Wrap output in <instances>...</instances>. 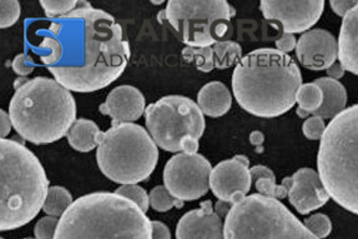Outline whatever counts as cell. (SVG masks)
I'll return each instance as SVG.
<instances>
[{
	"mask_svg": "<svg viewBox=\"0 0 358 239\" xmlns=\"http://www.w3.org/2000/svg\"><path fill=\"white\" fill-rule=\"evenodd\" d=\"M255 187L259 191V194H262L265 197L275 199H283L289 197V189L283 184L278 186L276 179L261 178V179L255 181Z\"/></svg>",
	"mask_w": 358,
	"mask_h": 239,
	"instance_id": "obj_30",
	"label": "cell"
},
{
	"mask_svg": "<svg viewBox=\"0 0 358 239\" xmlns=\"http://www.w3.org/2000/svg\"><path fill=\"white\" fill-rule=\"evenodd\" d=\"M329 6L338 17L345 18L358 6V0H332L329 1Z\"/></svg>",
	"mask_w": 358,
	"mask_h": 239,
	"instance_id": "obj_34",
	"label": "cell"
},
{
	"mask_svg": "<svg viewBox=\"0 0 358 239\" xmlns=\"http://www.w3.org/2000/svg\"><path fill=\"white\" fill-rule=\"evenodd\" d=\"M74 203L73 196L66 188L60 186H52L49 188L48 197L43 210L48 216L62 217Z\"/></svg>",
	"mask_w": 358,
	"mask_h": 239,
	"instance_id": "obj_24",
	"label": "cell"
},
{
	"mask_svg": "<svg viewBox=\"0 0 358 239\" xmlns=\"http://www.w3.org/2000/svg\"><path fill=\"white\" fill-rule=\"evenodd\" d=\"M115 193L119 196L125 197V198L133 200L134 203L139 205L144 213L149 210L150 197H149V194L146 193L144 188L139 187L138 184H125V186L117 188Z\"/></svg>",
	"mask_w": 358,
	"mask_h": 239,
	"instance_id": "obj_27",
	"label": "cell"
},
{
	"mask_svg": "<svg viewBox=\"0 0 358 239\" xmlns=\"http://www.w3.org/2000/svg\"><path fill=\"white\" fill-rule=\"evenodd\" d=\"M338 62L358 76V6L343 18L338 36Z\"/></svg>",
	"mask_w": 358,
	"mask_h": 239,
	"instance_id": "obj_19",
	"label": "cell"
},
{
	"mask_svg": "<svg viewBox=\"0 0 358 239\" xmlns=\"http://www.w3.org/2000/svg\"><path fill=\"white\" fill-rule=\"evenodd\" d=\"M149 197H150L151 208L156 212H160V213L173 210V207H176V208L184 207V202L175 198L165 186H157L154 189H151Z\"/></svg>",
	"mask_w": 358,
	"mask_h": 239,
	"instance_id": "obj_25",
	"label": "cell"
},
{
	"mask_svg": "<svg viewBox=\"0 0 358 239\" xmlns=\"http://www.w3.org/2000/svg\"><path fill=\"white\" fill-rule=\"evenodd\" d=\"M182 59L199 71L210 73L214 69H227L243 59V48L234 41L216 43L211 47L184 48Z\"/></svg>",
	"mask_w": 358,
	"mask_h": 239,
	"instance_id": "obj_16",
	"label": "cell"
},
{
	"mask_svg": "<svg viewBox=\"0 0 358 239\" xmlns=\"http://www.w3.org/2000/svg\"><path fill=\"white\" fill-rule=\"evenodd\" d=\"M24 239H34V238H24ZM35 239H36V238H35Z\"/></svg>",
	"mask_w": 358,
	"mask_h": 239,
	"instance_id": "obj_44",
	"label": "cell"
},
{
	"mask_svg": "<svg viewBox=\"0 0 358 239\" xmlns=\"http://www.w3.org/2000/svg\"><path fill=\"white\" fill-rule=\"evenodd\" d=\"M197 105L203 116L220 118L231 109L232 95L224 83L210 82L197 94Z\"/></svg>",
	"mask_w": 358,
	"mask_h": 239,
	"instance_id": "obj_20",
	"label": "cell"
},
{
	"mask_svg": "<svg viewBox=\"0 0 358 239\" xmlns=\"http://www.w3.org/2000/svg\"><path fill=\"white\" fill-rule=\"evenodd\" d=\"M305 227L311 232L316 238L324 239L329 237L332 232V223L327 216L317 213L305 219Z\"/></svg>",
	"mask_w": 358,
	"mask_h": 239,
	"instance_id": "obj_28",
	"label": "cell"
},
{
	"mask_svg": "<svg viewBox=\"0 0 358 239\" xmlns=\"http://www.w3.org/2000/svg\"><path fill=\"white\" fill-rule=\"evenodd\" d=\"M302 86L299 65L289 54L261 48L243 57L232 73V93L243 111L276 118L296 104Z\"/></svg>",
	"mask_w": 358,
	"mask_h": 239,
	"instance_id": "obj_2",
	"label": "cell"
},
{
	"mask_svg": "<svg viewBox=\"0 0 358 239\" xmlns=\"http://www.w3.org/2000/svg\"><path fill=\"white\" fill-rule=\"evenodd\" d=\"M38 35L35 49L41 63L70 92L92 93L109 87L122 76L131 55L115 18L85 0Z\"/></svg>",
	"mask_w": 358,
	"mask_h": 239,
	"instance_id": "obj_1",
	"label": "cell"
},
{
	"mask_svg": "<svg viewBox=\"0 0 358 239\" xmlns=\"http://www.w3.org/2000/svg\"><path fill=\"white\" fill-rule=\"evenodd\" d=\"M250 172H251L252 181H257V179H261V178L276 179L275 173L268 167H265V165H255L252 168H250Z\"/></svg>",
	"mask_w": 358,
	"mask_h": 239,
	"instance_id": "obj_37",
	"label": "cell"
},
{
	"mask_svg": "<svg viewBox=\"0 0 358 239\" xmlns=\"http://www.w3.org/2000/svg\"><path fill=\"white\" fill-rule=\"evenodd\" d=\"M262 15L267 22L281 27L283 33H306L317 23L324 9V0H262Z\"/></svg>",
	"mask_w": 358,
	"mask_h": 239,
	"instance_id": "obj_12",
	"label": "cell"
},
{
	"mask_svg": "<svg viewBox=\"0 0 358 239\" xmlns=\"http://www.w3.org/2000/svg\"><path fill=\"white\" fill-rule=\"evenodd\" d=\"M159 161V148L141 125L122 123L99 135L96 162L110 181L136 184L148 179Z\"/></svg>",
	"mask_w": 358,
	"mask_h": 239,
	"instance_id": "obj_7",
	"label": "cell"
},
{
	"mask_svg": "<svg viewBox=\"0 0 358 239\" xmlns=\"http://www.w3.org/2000/svg\"><path fill=\"white\" fill-rule=\"evenodd\" d=\"M264 142H265V135L262 132H259V130H254L251 135H250V143L252 144V146H256V153H262L264 152Z\"/></svg>",
	"mask_w": 358,
	"mask_h": 239,
	"instance_id": "obj_39",
	"label": "cell"
},
{
	"mask_svg": "<svg viewBox=\"0 0 358 239\" xmlns=\"http://www.w3.org/2000/svg\"><path fill=\"white\" fill-rule=\"evenodd\" d=\"M145 123L157 146L170 153L181 152L184 140L200 139L205 132V116L194 100L168 95L146 107Z\"/></svg>",
	"mask_w": 358,
	"mask_h": 239,
	"instance_id": "obj_10",
	"label": "cell"
},
{
	"mask_svg": "<svg viewBox=\"0 0 358 239\" xmlns=\"http://www.w3.org/2000/svg\"><path fill=\"white\" fill-rule=\"evenodd\" d=\"M345 71H346L345 68H343L341 63L337 60V62H335V63L331 65L329 69H327V76L331 78V79L338 81V79H341L342 76H345Z\"/></svg>",
	"mask_w": 358,
	"mask_h": 239,
	"instance_id": "obj_40",
	"label": "cell"
},
{
	"mask_svg": "<svg viewBox=\"0 0 358 239\" xmlns=\"http://www.w3.org/2000/svg\"><path fill=\"white\" fill-rule=\"evenodd\" d=\"M176 239H225L224 224L211 200H205L200 208L181 217L176 226Z\"/></svg>",
	"mask_w": 358,
	"mask_h": 239,
	"instance_id": "obj_17",
	"label": "cell"
},
{
	"mask_svg": "<svg viewBox=\"0 0 358 239\" xmlns=\"http://www.w3.org/2000/svg\"><path fill=\"white\" fill-rule=\"evenodd\" d=\"M225 239H318L278 199L246 196L231 207L224 223Z\"/></svg>",
	"mask_w": 358,
	"mask_h": 239,
	"instance_id": "obj_8",
	"label": "cell"
},
{
	"mask_svg": "<svg viewBox=\"0 0 358 239\" xmlns=\"http://www.w3.org/2000/svg\"><path fill=\"white\" fill-rule=\"evenodd\" d=\"M83 4V0H41V6L49 19H60L69 15Z\"/></svg>",
	"mask_w": 358,
	"mask_h": 239,
	"instance_id": "obj_26",
	"label": "cell"
},
{
	"mask_svg": "<svg viewBox=\"0 0 358 239\" xmlns=\"http://www.w3.org/2000/svg\"><path fill=\"white\" fill-rule=\"evenodd\" d=\"M296 103H299L297 116L307 118L310 114H315L324 103V93L316 83L302 84L296 97Z\"/></svg>",
	"mask_w": 358,
	"mask_h": 239,
	"instance_id": "obj_23",
	"label": "cell"
},
{
	"mask_svg": "<svg viewBox=\"0 0 358 239\" xmlns=\"http://www.w3.org/2000/svg\"><path fill=\"white\" fill-rule=\"evenodd\" d=\"M250 162L245 156H235L215 165L210 175V189L219 200L234 205L243 200L252 186Z\"/></svg>",
	"mask_w": 358,
	"mask_h": 239,
	"instance_id": "obj_13",
	"label": "cell"
},
{
	"mask_svg": "<svg viewBox=\"0 0 358 239\" xmlns=\"http://www.w3.org/2000/svg\"><path fill=\"white\" fill-rule=\"evenodd\" d=\"M146 109V102L143 93L133 86H120L110 92L105 103L99 107L104 116H109L111 125L133 123L138 121Z\"/></svg>",
	"mask_w": 358,
	"mask_h": 239,
	"instance_id": "obj_18",
	"label": "cell"
},
{
	"mask_svg": "<svg viewBox=\"0 0 358 239\" xmlns=\"http://www.w3.org/2000/svg\"><path fill=\"white\" fill-rule=\"evenodd\" d=\"M211 163L201 154L178 153L164 168V184L182 202L201 198L210 188Z\"/></svg>",
	"mask_w": 358,
	"mask_h": 239,
	"instance_id": "obj_11",
	"label": "cell"
},
{
	"mask_svg": "<svg viewBox=\"0 0 358 239\" xmlns=\"http://www.w3.org/2000/svg\"><path fill=\"white\" fill-rule=\"evenodd\" d=\"M281 184L289 189V203L301 214H308L329 202L324 183L317 172L311 168H301L282 179Z\"/></svg>",
	"mask_w": 358,
	"mask_h": 239,
	"instance_id": "obj_14",
	"label": "cell"
},
{
	"mask_svg": "<svg viewBox=\"0 0 358 239\" xmlns=\"http://www.w3.org/2000/svg\"><path fill=\"white\" fill-rule=\"evenodd\" d=\"M296 46H297V39H296L295 34H287L283 33L282 36L276 41V47L278 50L285 54H289V52L295 50Z\"/></svg>",
	"mask_w": 358,
	"mask_h": 239,
	"instance_id": "obj_35",
	"label": "cell"
},
{
	"mask_svg": "<svg viewBox=\"0 0 358 239\" xmlns=\"http://www.w3.org/2000/svg\"><path fill=\"white\" fill-rule=\"evenodd\" d=\"M296 57L310 70H327L338 59V41L324 29H311L297 41Z\"/></svg>",
	"mask_w": 358,
	"mask_h": 239,
	"instance_id": "obj_15",
	"label": "cell"
},
{
	"mask_svg": "<svg viewBox=\"0 0 358 239\" xmlns=\"http://www.w3.org/2000/svg\"><path fill=\"white\" fill-rule=\"evenodd\" d=\"M13 128L12 119L9 113L6 111H0V135H1V139L6 138V135H9L10 130Z\"/></svg>",
	"mask_w": 358,
	"mask_h": 239,
	"instance_id": "obj_38",
	"label": "cell"
},
{
	"mask_svg": "<svg viewBox=\"0 0 358 239\" xmlns=\"http://www.w3.org/2000/svg\"><path fill=\"white\" fill-rule=\"evenodd\" d=\"M162 3H164L162 0H160V1H152V4H156V6H162Z\"/></svg>",
	"mask_w": 358,
	"mask_h": 239,
	"instance_id": "obj_43",
	"label": "cell"
},
{
	"mask_svg": "<svg viewBox=\"0 0 358 239\" xmlns=\"http://www.w3.org/2000/svg\"><path fill=\"white\" fill-rule=\"evenodd\" d=\"M55 239H152V227L133 200L95 192L74 200L60 217Z\"/></svg>",
	"mask_w": 358,
	"mask_h": 239,
	"instance_id": "obj_3",
	"label": "cell"
},
{
	"mask_svg": "<svg viewBox=\"0 0 358 239\" xmlns=\"http://www.w3.org/2000/svg\"><path fill=\"white\" fill-rule=\"evenodd\" d=\"M58 217H44L35 224L34 233L36 239H55L58 229Z\"/></svg>",
	"mask_w": 358,
	"mask_h": 239,
	"instance_id": "obj_31",
	"label": "cell"
},
{
	"mask_svg": "<svg viewBox=\"0 0 358 239\" xmlns=\"http://www.w3.org/2000/svg\"><path fill=\"white\" fill-rule=\"evenodd\" d=\"M231 207L232 205H230V203L224 202V200H219L217 205H216V208H215V212H216L220 217H226L227 216V213L231 210Z\"/></svg>",
	"mask_w": 358,
	"mask_h": 239,
	"instance_id": "obj_41",
	"label": "cell"
},
{
	"mask_svg": "<svg viewBox=\"0 0 358 239\" xmlns=\"http://www.w3.org/2000/svg\"><path fill=\"white\" fill-rule=\"evenodd\" d=\"M0 229L14 231L31 222L44 207L49 179L41 161L23 143L0 142Z\"/></svg>",
	"mask_w": 358,
	"mask_h": 239,
	"instance_id": "obj_5",
	"label": "cell"
},
{
	"mask_svg": "<svg viewBox=\"0 0 358 239\" xmlns=\"http://www.w3.org/2000/svg\"><path fill=\"white\" fill-rule=\"evenodd\" d=\"M12 68L17 76H28L34 71L35 64L28 55L22 53V54H17V57L13 59Z\"/></svg>",
	"mask_w": 358,
	"mask_h": 239,
	"instance_id": "obj_33",
	"label": "cell"
},
{
	"mask_svg": "<svg viewBox=\"0 0 358 239\" xmlns=\"http://www.w3.org/2000/svg\"><path fill=\"white\" fill-rule=\"evenodd\" d=\"M152 239H171V233L166 224L159 221H151Z\"/></svg>",
	"mask_w": 358,
	"mask_h": 239,
	"instance_id": "obj_36",
	"label": "cell"
},
{
	"mask_svg": "<svg viewBox=\"0 0 358 239\" xmlns=\"http://www.w3.org/2000/svg\"><path fill=\"white\" fill-rule=\"evenodd\" d=\"M317 167L329 198L358 214V104L346 108L326 127Z\"/></svg>",
	"mask_w": 358,
	"mask_h": 239,
	"instance_id": "obj_6",
	"label": "cell"
},
{
	"mask_svg": "<svg viewBox=\"0 0 358 239\" xmlns=\"http://www.w3.org/2000/svg\"><path fill=\"white\" fill-rule=\"evenodd\" d=\"M13 128L33 144H50L76 122L73 94L55 79L36 76L17 88L9 104Z\"/></svg>",
	"mask_w": 358,
	"mask_h": 239,
	"instance_id": "obj_4",
	"label": "cell"
},
{
	"mask_svg": "<svg viewBox=\"0 0 358 239\" xmlns=\"http://www.w3.org/2000/svg\"><path fill=\"white\" fill-rule=\"evenodd\" d=\"M324 93V103L313 116H318L322 119H334L341 111L346 109L347 92L341 83L329 76L318 78L315 81Z\"/></svg>",
	"mask_w": 358,
	"mask_h": 239,
	"instance_id": "obj_21",
	"label": "cell"
},
{
	"mask_svg": "<svg viewBox=\"0 0 358 239\" xmlns=\"http://www.w3.org/2000/svg\"><path fill=\"white\" fill-rule=\"evenodd\" d=\"M101 130L98 124L85 118L76 119L70 128L66 138L69 146L76 152L87 153L96 149L99 146V135Z\"/></svg>",
	"mask_w": 358,
	"mask_h": 239,
	"instance_id": "obj_22",
	"label": "cell"
},
{
	"mask_svg": "<svg viewBox=\"0 0 358 239\" xmlns=\"http://www.w3.org/2000/svg\"><path fill=\"white\" fill-rule=\"evenodd\" d=\"M20 18V4L17 0L0 1V28L6 29L17 23Z\"/></svg>",
	"mask_w": 358,
	"mask_h": 239,
	"instance_id": "obj_29",
	"label": "cell"
},
{
	"mask_svg": "<svg viewBox=\"0 0 358 239\" xmlns=\"http://www.w3.org/2000/svg\"><path fill=\"white\" fill-rule=\"evenodd\" d=\"M326 130V124L324 121L318 116H312L303 123L302 125V132L307 139L318 140L321 139Z\"/></svg>",
	"mask_w": 358,
	"mask_h": 239,
	"instance_id": "obj_32",
	"label": "cell"
},
{
	"mask_svg": "<svg viewBox=\"0 0 358 239\" xmlns=\"http://www.w3.org/2000/svg\"><path fill=\"white\" fill-rule=\"evenodd\" d=\"M235 14L226 0H169L157 19L168 23L186 47L205 48L229 41Z\"/></svg>",
	"mask_w": 358,
	"mask_h": 239,
	"instance_id": "obj_9",
	"label": "cell"
},
{
	"mask_svg": "<svg viewBox=\"0 0 358 239\" xmlns=\"http://www.w3.org/2000/svg\"><path fill=\"white\" fill-rule=\"evenodd\" d=\"M28 81H29V78H27V76H19L17 81L14 82V89L17 90V88H20L22 86H24V84L28 82Z\"/></svg>",
	"mask_w": 358,
	"mask_h": 239,
	"instance_id": "obj_42",
	"label": "cell"
}]
</instances>
